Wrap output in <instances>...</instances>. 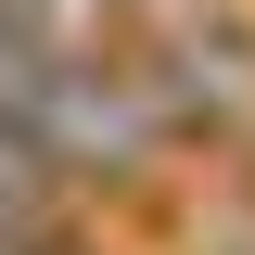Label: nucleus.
<instances>
[{"label":"nucleus","mask_w":255,"mask_h":255,"mask_svg":"<svg viewBox=\"0 0 255 255\" xmlns=\"http://www.w3.org/2000/svg\"><path fill=\"white\" fill-rule=\"evenodd\" d=\"M0 128L26 140V166L77 204V191H140L179 166V128H166L153 77L128 51H64V64H13Z\"/></svg>","instance_id":"nucleus-1"},{"label":"nucleus","mask_w":255,"mask_h":255,"mask_svg":"<svg viewBox=\"0 0 255 255\" xmlns=\"http://www.w3.org/2000/svg\"><path fill=\"white\" fill-rule=\"evenodd\" d=\"M128 0H0V51L13 64H64V51H115Z\"/></svg>","instance_id":"nucleus-2"},{"label":"nucleus","mask_w":255,"mask_h":255,"mask_svg":"<svg viewBox=\"0 0 255 255\" xmlns=\"http://www.w3.org/2000/svg\"><path fill=\"white\" fill-rule=\"evenodd\" d=\"M0 90H13V51H0Z\"/></svg>","instance_id":"nucleus-3"}]
</instances>
